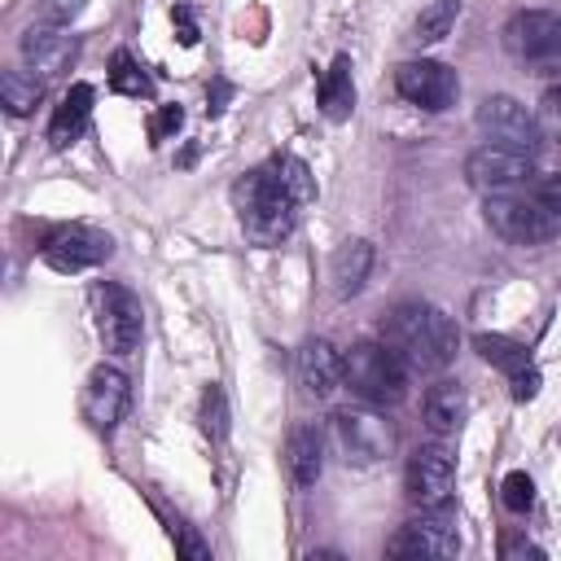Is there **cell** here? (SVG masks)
Segmentation results:
<instances>
[{"label": "cell", "instance_id": "cell-11", "mask_svg": "<svg viewBox=\"0 0 561 561\" xmlns=\"http://www.w3.org/2000/svg\"><path fill=\"white\" fill-rule=\"evenodd\" d=\"M394 88H399L403 101H412V105H421V110H430V114L456 105V96H460L456 70H447L443 61H425V57H421V61H403V66L394 70Z\"/></svg>", "mask_w": 561, "mask_h": 561}, {"label": "cell", "instance_id": "cell-16", "mask_svg": "<svg viewBox=\"0 0 561 561\" xmlns=\"http://www.w3.org/2000/svg\"><path fill=\"white\" fill-rule=\"evenodd\" d=\"M298 381L316 399H329L342 386V355L333 351V342H324V337L302 342V351H298Z\"/></svg>", "mask_w": 561, "mask_h": 561}, {"label": "cell", "instance_id": "cell-12", "mask_svg": "<svg viewBox=\"0 0 561 561\" xmlns=\"http://www.w3.org/2000/svg\"><path fill=\"white\" fill-rule=\"evenodd\" d=\"M114 254V241L96 228H83V224H70V228H57L48 241H44V263L57 267V272H83V267H96Z\"/></svg>", "mask_w": 561, "mask_h": 561}, {"label": "cell", "instance_id": "cell-26", "mask_svg": "<svg viewBox=\"0 0 561 561\" xmlns=\"http://www.w3.org/2000/svg\"><path fill=\"white\" fill-rule=\"evenodd\" d=\"M197 421H202V430L219 443L224 434H228V399H224V386H206L202 390V408H197Z\"/></svg>", "mask_w": 561, "mask_h": 561}, {"label": "cell", "instance_id": "cell-28", "mask_svg": "<svg viewBox=\"0 0 561 561\" xmlns=\"http://www.w3.org/2000/svg\"><path fill=\"white\" fill-rule=\"evenodd\" d=\"M83 9H88V0H39V22L44 26H70Z\"/></svg>", "mask_w": 561, "mask_h": 561}, {"label": "cell", "instance_id": "cell-24", "mask_svg": "<svg viewBox=\"0 0 561 561\" xmlns=\"http://www.w3.org/2000/svg\"><path fill=\"white\" fill-rule=\"evenodd\" d=\"M456 18H460V0H434L430 9H421L416 26H412V39L416 44H438L451 31Z\"/></svg>", "mask_w": 561, "mask_h": 561}, {"label": "cell", "instance_id": "cell-17", "mask_svg": "<svg viewBox=\"0 0 561 561\" xmlns=\"http://www.w3.org/2000/svg\"><path fill=\"white\" fill-rule=\"evenodd\" d=\"M368 272H373V245L359 241V237L342 241V245L333 250V259H329V280H333V294H337V298H355V294L364 289Z\"/></svg>", "mask_w": 561, "mask_h": 561}, {"label": "cell", "instance_id": "cell-18", "mask_svg": "<svg viewBox=\"0 0 561 561\" xmlns=\"http://www.w3.org/2000/svg\"><path fill=\"white\" fill-rule=\"evenodd\" d=\"M92 101H96L92 83H70V88H66V96H61V105L53 110V123H48V140H53V149L75 145V136L88 127Z\"/></svg>", "mask_w": 561, "mask_h": 561}, {"label": "cell", "instance_id": "cell-29", "mask_svg": "<svg viewBox=\"0 0 561 561\" xmlns=\"http://www.w3.org/2000/svg\"><path fill=\"white\" fill-rule=\"evenodd\" d=\"M539 131L552 136V140H561V83L548 88L543 101H539Z\"/></svg>", "mask_w": 561, "mask_h": 561}, {"label": "cell", "instance_id": "cell-33", "mask_svg": "<svg viewBox=\"0 0 561 561\" xmlns=\"http://www.w3.org/2000/svg\"><path fill=\"white\" fill-rule=\"evenodd\" d=\"M180 123H184V110H180V105H162L149 131H153V140H167L171 131H180Z\"/></svg>", "mask_w": 561, "mask_h": 561}, {"label": "cell", "instance_id": "cell-22", "mask_svg": "<svg viewBox=\"0 0 561 561\" xmlns=\"http://www.w3.org/2000/svg\"><path fill=\"white\" fill-rule=\"evenodd\" d=\"M473 351H478L491 368H500L504 377H517L522 368H530L526 346L513 342V337H504V333H478V337H473Z\"/></svg>", "mask_w": 561, "mask_h": 561}, {"label": "cell", "instance_id": "cell-14", "mask_svg": "<svg viewBox=\"0 0 561 561\" xmlns=\"http://www.w3.org/2000/svg\"><path fill=\"white\" fill-rule=\"evenodd\" d=\"M473 123H478V131H486L495 145L535 149V131H539V123H535V118L526 114V105L513 101V96H486V101L478 105Z\"/></svg>", "mask_w": 561, "mask_h": 561}, {"label": "cell", "instance_id": "cell-20", "mask_svg": "<svg viewBox=\"0 0 561 561\" xmlns=\"http://www.w3.org/2000/svg\"><path fill=\"white\" fill-rule=\"evenodd\" d=\"M465 412H469V399H465V386L460 381L430 386V394H425V425H430V434H438V438L456 434L460 421H465Z\"/></svg>", "mask_w": 561, "mask_h": 561}, {"label": "cell", "instance_id": "cell-2", "mask_svg": "<svg viewBox=\"0 0 561 561\" xmlns=\"http://www.w3.org/2000/svg\"><path fill=\"white\" fill-rule=\"evenodd\" d=\"M381 342L408 364V373H438L456 355V324L434 302H399L381 320Z\"/></svg>", "mask_w": 561, "mask_h": 561}, {"label": "cell", "instance_id": "cell-7", "mask_svg": "<svg viewBox=\"0 0 561 561\" xmlns=\"http://www.w3.org/2000/svg\"><path fill=\"white\" fill-rule=\"evenodd\" d=\"M465 175L478 193H517L522 184H530L535 175V149H517V145H482L469 153Z\"/></svg>", "mask_w": 561, "mask_h": 561}, {"label": "cell", "instance_id": "cell-5", "mask_svg": "<svg viewBox=\"0 0 561 561\" xmlns=\"http://www.w3.org/2000/svg\"><path fill=\"white\" fill-rule=\"evenodd\" d=\"M504 48L535 75H561V13L522 9L504 26Z\"/></svg>", "mask_w": 561, "mask_h": 561}, {"label": "cell", "instance_id": "cell-34", "mask_svg": "<svg viewBox=\"0 0 561 561\" xmlns=\"http://www.w3.org/2000/svg\"><path fill=\"white\" fill-rule=\"evenodd\" d=\"M508 381H513V399H517V403H530V399L539 394V368H535V364H530V368H522V373H517V377H508Z\"/></svg>", "mask_w": 561, "mask_h": 561}, {"label": "cell", "instance_id": "cell-15", "mask_svg": "<svg viewBox=\"0 0 561 561\" xmlns=\"http://www.w3.org/2000/svg\"><path fill=\"white\" fill-rule=\"evenodd\" d=\"M22 57H26V66H31V75H39V79H61L70 66H75V57H79V44H75V35H61V26H31L26 35H22Z\"/></svg>", "mask_w": 561, "mask_h": 561}, {"label": "cell", "instance_id": "cell-13", "mask_svg": "<svg viewBox=\"0 0 561 561\" xmlns=\"http://www.w3.org/2000/svg\"><path fill=\"white\" fill-rule=\"evenodd\" d=\"M131 408V381L127 373L101 364L88 373V386H83V416L96 425V430H114Z\"/></svg>", "mask_w": 561, "mask_h": 561}, {"label": "cell", "instance_id": "cell-25", "mask_svg": "<svg viewBox=\"0 0 561 561\" xmlns=\"http://www.w3.org/2000/svg\"><path fill=\"white\" fill-rule=\"evenodd\" d=\"M110 88L123 96H153V79L145 75V66L131 53H114L110 61Z\"/></svg>", "mask_w": 561, "mask_h": 561}, {"label": "cell", "instance_id": "cell-31", "mask_svg": "<svg viewBox=\"0 0 561 561\" xmlns=\"http://www.w3.org/2000/svg\"><path fill=\"white\" fill-rule=\"evenodd\" d=\"M530 193H535L552 215H561V171H557V175H539V180L530 184Z\"/></svg>", "mask_w": 561, "mask_h": 561}, {"label": "cell", "instance_id": "cell-32", "mask_svg": "<svg viewBox=\"0 0 561 561\" xmlns=\"http://www.w3.org/2000/svg\"><path fill=\"white\" fill-rule=\"evenodd\" d=\"M171 26H175V39L180 44H197V22H193V9L188 4H175L171 9Z\"/></svg>", "mask_w": 561, "mask_h": 561}, {"label": "cell", "instance_id": "cell-10", "mask_svg": "<svg viewBox=\"0 0 561 561\" xmlns=\"http://www.w3.org/2000/svg\"><path fill=\"white\" fill-rule=\"evenodd\" d=\"M451 486H456V456L443 443L416 447L412 460H408V473H403L408 500L416 508H438V504L451 500Z\"/></svg>", "mask_w": 561, "mask_h": 561}, {"label": "cell", "instance_id": "cell-30", "mask_svg": "<svg viewBox=\"0 0 561 561\" xmlns=\"http://www.w3.org/2000/svg\"><path fill=\"white\" fill-rule=\"evenodd\" d=\"M171 539H175V552H180V557H188V561H210V548L193 535V526L171 522Z\"/></svg>", "mask_w": 561, "mask_h": 561}, {"label": "cell", "instance_id": "cell-19", "mask_svg": "<svg viewBox=\"0 0 561 561\" xmlns=\"http://www.w3.org/2000/svg\"><path fill=\"white\" fill-rule=\"evenodd\" d=\"M285 465H289V478H294L298 491L316 486V478H320V469H324V443H320L316 425H298V430L289 434V443H285Z\"/></svg>", "mask_w": 561, "mask_h": 561}, {"label": "cell", "instance_id": "cell-1", "mask_svg": "<svg viewBox=\"0 0 561 561\" xmlns=\"http://www.w3.org/2000/svg\"><path fill=\"white\" fill-rule=\"evenodd\" d=\"M316 197V184L307 175V167L298 158H272L267 167L245 171L232 184V206L237 219L245 228V237L254 245H280L294 232L298 206H307Z\"/></svg>", "mask_w": 561, "mask_h": 561}, {"label": "cell", "instance_id": "cell-6", "mask_svg": "<svg viewBox=\"0 0 561 561\" xmlns=\"http://www.w3.org/2000/svg\"><path fill=\"white\" fill-rule=\"evenodd\" d=\"M92 307H96V333H101L105 351L110 355H131L140 346V329H145L140 298L118 280H101L92 289Z\"/></svg>", "mask_w": 561, "mask_h": 561}, {"label": "cell", "instance_id": "cell-27", "mask_svg": "<svg viewBox=\"0 0 561 561\" xmlns=\"http://www.w3.org/2000/svg\"><path fill=\"white\" fill-rule=\"evenodd\" d=\"M500 500H504L508 513H530V504H535V482H530V473L513 469V473L504 478V486H500Z\"/></svg>", "mask_w": 561, "mask_h": 561}, {"label": "cell", "instance_id": "cell-23", "mask_svg": "<svg viewBox=\"0 0 561 561\" xmlns=\"http://www.w3.org/2000/svg\"><path fill=\"white\" fill-rule=\"evenodd\" d=\"M0 96H4V110H9L13 118H22V114H31V110L39 105V96H44V79H39V75H26V70H4V79H0Z\"/></svg>", "mask_w": 561, "mask_h": 561}, {"label": "cell", "instance_id": "cell-9", "mask_svg": "<svg viewBox=\"0 0 561 561\" xmlns=\"http://www.w3.org/2000/svg\"><path fill=\"white\" fill-rule=\"evenodd\" d=\"M333 443H337V451H342L346 460L373 465V460L390 456L394 430L373 412V403H368V408H342V412L333 416Z\"/></svg>", "mask_w": 561, "mask_h": 561}, {"label": "cell", "instance_id": "cell-3", "mask_svg": "<svg viewBox=\"0 0 561 561\" xmlns=\"http://www.w3.org/2000/svg\"><path fill=\"white\" fill-rule=\"evenodd\" d=\"M342 381L351 386L355 399L386 408L399 403L408 390V364L386 346V342H355L342 355Z\"/></svg>", "mask_w": 561, "mask_h": 561}, {"label": "cell", "instance_id": "cell-4", "mask_svg": "<svg viewBox=\"0 0 561 561\" xmlns=\"http://www.w3.org/2000/svg\"><path fill=\"white\" fill-rule=\"evenodd\" d=\"M486 224L495 237L513 241V245H539V241H552L557 228H561V215H552L530 188L522 193H491L486 206H482Z\"/></svg>", "mask_w": 561, "mask_h": 561}, {"label": "cell", "instance_id": "cell-21", "mask_svg": "<svg viewBox=\"0 0 561 561\" xmlns=\"http://www.w3.org/2000/svg\"><path fill=\"white\" fill-rule=\"evenodd\" d=\"M316 96H320V114L324 118H333V123L351 118V110H355V83H351V57L346 53H337L333 66L320 75Z\"/></svg>", "mask_w": 561, "mask_h": 561}, {"label": "cell", "instance_id": "cell-36", "mask_svg": "<svg viewBox=\"0 0 561 561\" xmlns=\"http://www.w3.org/2000/svg\"><path fill=\"white\" fill-rule=\"evenodd\" d=\"M228 96H232V88H228V83H215V92H210V105H206V110H210V114H219Z\"/></svg>", "mask_w": 561, "mask_h": 561}, {"label": "cell", "instance_id": "cell-35", "mask_svg": "<svg viewBox=\"0 0 561 561\" xmlns=\"http://www.w3.org/2000/svg\"><path fill=\"white\" fill-rule=\"evenodd\" d=\"M517 552H522V557H543V548L522 543V539H508V543H504V557H517Z\"/></svg>", "mask_w": 561, "mask_h": 561}, {"label": "cell", "instance_id": "cell-8", "mask_svg": "<svg viewBox=\"0 0 561 561\" xmlns=\"http://www.w3.org/2000/svg\"><path fill=\"white\" fill-rule=\"evenodd\" d=\"M386 552L390 557H456L460 552L456 517L447 513V504L421 508V517L399 526V535L386 543Z\"/></svg>", "mask_w": 561, "mask_h": 561}]
</instances>
